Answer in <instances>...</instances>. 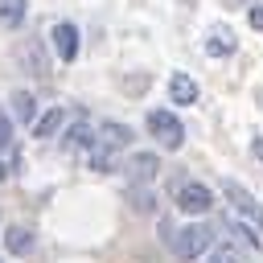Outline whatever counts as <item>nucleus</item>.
<instances>
[{"label":"nucleus","instance_id":"1","mask_svg":"<svg viewBox=\"0 0 263 263\" xmlns=\"http://www.w3.org/2000/svg\"><path fill=\"white\" fill-rule=\"evenodd\" d=\"M164 238L173 247V255L181 263H193V259H205L210 247H214V230L205 222H185V226H164Z\"/></svg>","mask_w":263,"mask_h":263},{"label":"nucleus","instance_id":"10","mask_svg":"<svg viewBox=\"0 0 263 263\" xmlns=\"http://www.w3.org/2000/svg\"><path fill=\"white\" fill-rule=\"evenodd\" d=\"M222 226H226V230L234 234V247H247V251H259V247H263V234H259L255 226H247L242 218L226 214V218H222Z\"/></svg>","mask_w":263,"mask_h":263},{"label":"nucleus","instance_id":"18","mask_svg":"<svg viewBox=\"0 0 263 263\" xmlns=\"http://www.w3.org/2000/svg\"><path fill=\"white\" fill-rule=\"evenodd\" d=\"M21 58H29V70H33L37 78H45V74H49V66H45V58H41V45H37V41H29Z\"/></svg>","mask_w":263,"mask_h":263},{"label":"nucleus","instance_id":"19","mask_svg":"<svg viewBox=\"0 0 263 263\" xmlns=\"http://www.w3.org/2000/svg\"><path fill=\"white\" fill-rule=\"evenodd\" d=\"M12 140H16V123L8 119V111L0 107V152L4 148H12Z\"/></svg>","mask_w":263,"mask_h":263},{"label":"nucleus","instance_id":"20","mask_svg":"<svg viewBox=\"0 0 263 263\" xmlns=\"http://www.w3.org/2000/svg\"><path fill=\"white\" fill-rule=\"evenodd\" d=\"M247 21H251V29H259V33H263V4H251Z\"/></svg>","mask_w":263,"mask_h":263},{"label":"nucleus","instance_id":"3","mask_svg":"<svg viewBox=\"0 0 263 263\" xmlns=\"http://www.w3.org/2000/svg\"><path fill=\"white\" fill-rule=\"evenodd\" d=\"M144 123H148V136H152L164 152H177V148L185 144V123H181L168 107H152Z\"/></svg>","mask_w":263,"mask_h":263},{"label":"nucleus","instance_id":"4","mask_svg":"<svg viewBox=\"0 0 263 263\" xmlns=\"http://www.w3.org/2000/svg\"><path fill=\"white\" fill-rule=\"evenodd\" d=\"M173 205L181 214H189V218H201V214L214 210V189L205 181H181L177 193H173Z\"/></svg>","mask_w":263,"mask_h":263},{"label":"nucleus","instance_id":"11","mask_svg":"<svg viewBox=\"0 0 263 263\" xmlns=\"http://www.w3.org/2000/svg\"><path fill=\"white\" fill-rule=\"evenodd\" d=\"M234 49H238V37H234L226 25H214L210 37H205V53H210V58H230Z\"/></svg>","mask_w":263,"mask_h":263},{"label":"nucleus","instance_id":"5","mask_svg":"<svg viewBox=\"0 0 263 263\" xmlns=\"http://www.w3.org/2000/svg\"><path fill=\"white\" fill-rule=\"evenodd\" d=\"M132 140H136V132L127 127V123H119V119H103L99 127H95V144L99 148H107V152H123V148H132Z\"/></svg>","mask_w":263,"mask_h":263},{"label":"nucleus","instance_id":"15","mask_svg":"<svg viewBox=\"0 0 263 263\" xmlns=\"http://www.w3.org/2000/svg\"><path fill=\"white\" fill-rule=\"evenodd\" d=\"M127 205L136 214H156V189L152 185H132L127 189Z\"/></svg>","mask_w":263,"mask_h":263},{"label":"nucleus","instance_id":"21","mask_svg":"<svg viewBox=\"0 0 263 263\" xmlns=\"http://www.w3.org/2000/svg\"><path fill=\"white\" fill-rule=\"evenodd\" d=\"M251 152H255V156L263 160V136H255V144H251Z\"/></svg>","mask_w":263,"mask_h":263},{"label":"nucleus","instance_id":"22","mask_svg":"<svg viewBox=\"0 0 263 263\" xmlns=\"http://www.w3.org/2000/svg\"><path fill=\"white\" fill-rule=\"evenodd\" d=\"M4 177H8V168H4V160H0V181H4Z\"/></svg>","mask_w":263,"mask_h":263},{"label":"nucleus","instance_id":"7","mask_svg":"<svg viewBox=\"0 0 263 263\" xmlns=\"http://www.w3.org/2000/svg\"><path fill=\"white\" fill-rule=\"evenodd\" d=\"M49 45H53L58 62H74V58H78V25L58 21V25L49 29Z\"/></svg>","mask_w":263,"mask_h":263},{"label":"nucleus","instance_id":"17","mask_svg":"<svg viewBox=\"0 0 263 263\" xmlns=\"http://www.w3.org/2000/svg\"><path fill=\"white\" fill-rule=\"evenodd\" d=\"M205 263H247V255H242V247H234V242H222V247H210Z\"/></svg>","mask_w":263,"mask_h":263},{"label":"nucleus","instance_id":"12","mask_svg":"<svg viewBox=\"0 0 263 263\" xmlns=\"http://www.w3.org/2000/svg\"><path fill=\"white\" fill-rule=\"evenodd\" d=\"M12 111H8V119L12 123H25V127H33L37 123V99L29 95V90H12Z\"/></svg>","mask_w":263,"mask_h":263},{"label":"nucleus","instance_id":"9","mask_svg":"<svg viewBox=\"0 0 263 263\" xmlns=\"http://www.w3.org/2000/svg\"><path fill=\"white\" fill-rule=\"evenodd\" d=\"M33 247H37V234H33L29 226H21V222H12V226L4 230V251H8V255H16V259H25V255H33Z\"/></svg>","mask_w":263,"mask_h":263},{"label":"nucleus","instance_id":"16","mask_svg":"<svg viewBox=\"0 0 263 263\" xmlns=\"http://www.w3.org/2000/svg\"><path fill=\"white\" fill-rule=\"evenodd\" d=\"M29 16V0H0V25L4 29H21Z\"/></svg>","mask_w":263,"mask_h":263},{"label":"nucleus","instance_id":"6","mask_svg":"<svg viewBox=\"0 0 263 263\" xmlns=\"http://www.w3.org/2000/svg\"><path fill=\"white\" fill-rule=\"evenodd\" d=\"M156 173H160V156H156V152H132V156L123 160V177H127L132 185H152Z\"/></svg>","mask_w":263,"mask_h":263},{"label":"nucleus","instance_id":"14","mask_svg":"<svg viewBox=\"0 0 263 263\" xmlns=\"http://www.w3.org/2000/svg\"><path fill=\"white\" fill-rule=\"evenodd\" d=\"M62 127H66V107H49V111L33 123V136H37V140H53Z\"/></svg>","mask_w":263,"mask_h":263},{"label":"nucleus","instance_id":"2","mask_svg":"<svg viewBox=\"0 0 263 263\" xmlns=\"http://www.w3.org/2000/svg\"><path fill=\"white\" fill-rule=\"evenodd\" d=\"M222 197L230 201V214H234V218H242L247 226H255V230L263 234V201H259L247 185H238V181L226 177V181H222Z\"/></svg>","mask_w":263,"mask_h":263},{"label":"nucleus","instance_id":"13","mask_svg":"<svg viewBox=\"0 0 263 263\" xmlns=\"http://www.w3.org/2000/svg\"><path fill=\"white\" fill-rule=\"evenodd\" d=\"M168 99H173L177 107H193V103H197V82L177 70V74L168 78Z\"/></svg>","mask_w":263,"mask_h":263},{"label":"nucleus","instance_id":"8","mask_svg":"<svg viewBox=\"0 0 263 263\" xmlns=\"http://www.w3.org/2000/svg\"><path fill=\"white\" fill-rule=\"evenodd\" d=\"M62 148H66L70 156H86V152L95 148V127H90L86 119H74V123L66 127V136H62Z\"/></svg>","mask_w":263,"mask_h":263}]
</instances>
